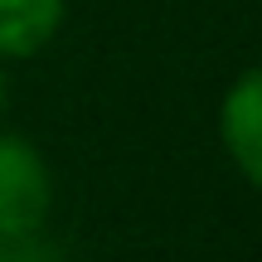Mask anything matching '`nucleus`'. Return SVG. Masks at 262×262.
<instances>
[{
	"instance_id": "4",
	"label": "nucleus",
	"mask_w": 262,
	"mask_h": 262,
	"mask_svg": "<svg viewBox=\"0 0 262 262\" xmlns=\"http://www.w3.org/2000/svg\"><path fill=\"white\" fill-rule=\"evenodd\" d=\"M0 262H63V253L44 233H19V238H0Z\"/></svg>"
},
{
	"instance_id": "2",
	"label": "nucleus",
	"mask_w": 262,
	"mask_h": 262,
	"mask_svg": "<svg viewBox=\"0 0 262 262\" xmlns=\"http://www.w3.org/2000/svg\"><path fill=\"white\" fill-rule=\"evenodd\" d=\"M214 131H219L228 165L243 175V185H253L262 194V63L243 68L224 88L219 112H214Z\"/></svg>"
},
{
	"instance_id": "3",
	"label": "nucleus",
	"mask_w": 262,
	"mask_h": 262,
	"mask_svg": "<svg viewBox=\"0 0 262 262\" xmlns=\"http://www.w3.org/2000/svg\"><path fill=\"white\" fill-rule=\"evenodd\" d=\"M68 19V0H0V63L39 58Z\"/></svg>"
},
{
	"instance_id": "1",
	"label": "nucleus",
	"mask_w": 262,
	"mask_h": 262,
	"mask_svg": "<svg viewBox=\"0 0 262 262\" xmlns=\"http://www.w3.org/2000/svg\"><path fill=\"white\" fill-rule=\"evenodd\" d=\"M54 165L34 136L0 126V238L44 233L54 214Z\"/></svg>"
},
{
	"instance_id": "5",
	"label": "nucleus",
	"mask_w": 262,
	"mask_h": 262,
	"mask_svg": "<svg viewBox=\"0 0 262 262\" xmlns=\"http://www.w3.org/2000/svg\"><path fill=\"white\" fill-rule=\"evenodd\" d=\"M10 112V63H0V117Z\"/></svg>"
}]
</instances>
